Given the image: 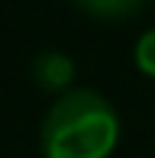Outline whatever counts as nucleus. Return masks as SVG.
<instances>
[{"instance_id":"1","label":"nucleus","mask_w":155,"mask_h":158,"mask_svg":"<svg viewBox=\"0 0 155 158\" xmlns=\"http://www.w3.org/2000/svg\"><path fill=\"white\" fill-rule=\"evenodd\" d=\"M119 145V113L100 90L71 87L55 97L39 126L42 158H110Z\"/></svg>"},{"instance_id":"2","label":"nucleus","mask_w":155,"mask_h":158,"mask_svg":"<svg viewBox=\"0 0 155 158\" xmlns=\"http://www.w3.org/2000/svg\"><path fill=\"white\" fill-rule=\"evenodd\" d=\"M32 77L48 94H65V90H71V81H74V61L65 52H55V48L42 52L32 61Z\"/></svg>"},{"instance_id":"3","label":"nucleus","mask_w":155,"mask_h":158,"mask_svg":"<svg viewBox=\"0 0 155 158\" xmlns=\"http://www.w3.org/2000/svg\"><path fill=\"white\" fill-rule=\"evenodd\" d=\"M81 10H87L90 16H100V19H123L132 16L145 0H74Z\"/></svg>"},{"instance_id":"4","label":"nucleus","mask_w":155,"mask_h":158,"mask_svg":"<svg viewBox=\"0 0 155 158\" xmlns=\"http://www.w3.org/2000/svg\"><path fill=\"white\" fill-rule=\"evenodd\" d=\"M132 58H136V68L142 71V74L155 77V26L145 29L136 39V52H132Z\"/></svg>"}]
</instances>
